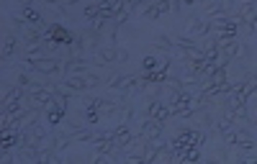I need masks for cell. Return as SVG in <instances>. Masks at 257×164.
<instances>
[{
	"mask_svg": "<svg viewBox=\"0 0 257 164\" xmlns=\"http://www.w3.org/2000/svg\"><path fill=\"white\" fill-rule=\"evenodd\" d=\"M28 69L39 75H64V59H54L52 54L36 62H28Z\"/></svg>",
	"mask_w": 257,
	"mask_h": 164,
	"instance_id": "1",
	"label": "cell"
},
{
	"mask_svg": "<svg viewBox=\"0 0 257 164\" xmlns=\"http://www.w3.org/2000/svg\"><path fill=\"white\" fill-rule=\"evenodd\" d=\"M147 116H150V118H157V121H162V123H167V121L172 118V108H170V102H167V100L152 98L150 102H147Z\"/></svg>",
	"mask_w": 257,
	"mask_h": 164,
	"instance_id": "2",
	"label": "cell"
},
{
	"mask_svg": "<svg viewBox=\"0 0 257 164\" xmlns=\"http://www.w3.org/2000/svg\"><path fill=\"white\" fill-rule=\"evenodd\" d=\"M106 85L111 87V90H121L124 95H126V92L136 90V85H139V77H134V75H111Z\"/></svg>",
	"mask_w": 257,
	"mask_h": 164,
	"instance_id": "3",
	"label": "cell"
},
{
	"mask_svg": "<svg viewBox=\"0 0 257 164\" xmlns=\"http://www.w3.org/2000/svg\"><path fill=\"white\" fill-rule=\"evenodd\" d=\"M93 151H95V154H103V157H116L118 146H116V141H113V133H111V131H108V133H101V136L93 141Z\"/></svg>",
	"mask_w": 257,
	"mask_h": 164,
	"instance_id": "4",
	"label": "cell"
},
{
	"mask_svg": "<svg viewBox=\"0 0 257 164\" xmlns=\"http://www.w3.org/2000/svg\"><path fill=\"white\" fill-rule=\"evenodd\" d=\"M211 31H214V20H209V18H191L188 20V36H193V39L209 36Z\"/></svg>",
	"mask_w": 257,
	"mask_h": 164,
	"instance_id": "5",
	"label": "cell"
},
{
	"mask_svg": "<svg viewBox=\"0 0 257 164\" xmlns=\"http://www.w3.org/2000/svg\"><path fill=\"white\" fill-rule=\"evenodd\" d=\"M162 131H165V123L157 121V118H150V116H147V121L142 123V128H139V133L147 141H157L162 136Z\"/></svg>",
	"mask_w": 257,
	"mask_h": 164,
	"instance_id": "6",
	"label": "cell"
},
{
	"mask_svg": "<svg viewBox=\"0 0 257 164\" xmlns=\"http://www.w3.org/2000/svg\"><path fill=\"white\" fill-rule=\"evenodd\" d=\"M111 133H113V141H116L118 151H124V149H128V146H131L134 133H131V128H128V123H121V126H116Z\"/></svg>",
	"mask_w": 257,
	"mask_h": 164,
	"instance_id": "7",
	"label": "cell"
},
{
	"mask_svg": "<svg viewBox=\"0 0 257 164\" xmlns=\"http://www.w3.org/2000/svg\"><path fill=\"white\" fill-rule=\"evenodd\" d=\"M46 36H52L54 41H59V44L67 46V49H70L72 41H75V36H72L64 26H59V23H52V26H49V28H46Z\"/></svg>",
	"mask_w": 257,
	"mask_h": 164,
	"instance_id": "8",
	"label": "cell"
},
{
	"mask_svg": "<svg viewBox=\"0 0 257 164\" xmlns=\"http://www.w3.org/2000/svg\"><path fill=\"white\" fill-rule=\"evenodd\" d=\"M23 100H26V92H23V87H18V85H13L11 90L3 92V105H11V102H23Z\"/></svg>",
	"mask_w": 257,
	"mask_h": 164,
	"instance_id": "9",
	"label": "cell"
},
{
	"mask_svg": "<svg viewBox=\"0 0 257 164\" xmlns=\"http://www.w3.org/2000/svg\"><path fill=\"white\" fill-rule=\"evenodd\" d=\"M154 49H162V51H167V54H175V51H177L175 39L165 36V34H157V36H154Z\"/></svg>",
	"mask_w": 257,
	"mask_h": 164,
	"instance_id": "10",
	"label": "cell"
},
{
	"mask_svg": "<svg viewBox=\"0 0 257 164\" xmlns=\"http://www.w3.org/2000/svg\"><path fill=\"white\" fill-rule=\"evenodd\" d=\"M95 105H98V113H101V116H108V113H116L121 102L108 100V98H95Z\"/></svg>",
	"mask_w": 257,
	"mask_h": 164,
	"instance_id": "11",
	"label": "cell"
},
{
	"mask_svg": "<svg viewBox=\"0 0 257 164\" xmlns=\"http://www.w3.org/2000/svg\"><path fill=\"white\" fill-rule=\"evenodd\" d=\"M255 10H257V5L252 3V0H242V3L236 5V13H234V16H236V18H242V20H250Z\"/></svg>",
	"mask_w": 257,
	"mask_h": 164,
	"instance_id": "12",
	"label": "cell"
},
{
	"mask_svg": "<svg viewBox=\"0 0 257 164\" xmlns=\"http://www.w3.org/2000/svg\"><path fill=\"white\" fill-rule=\"evenodd\" d=\"M175 46L180 51H193V49H198V41L185 34V36H175Z\"/></svg>",
	"mask_w": 257,
	"mask_h": 164,
	"instance_id": "13",
	"label": "cell"
},
{
	"mask_svg": "<svg viewBox=\"0 0 257 164\" xmlns=\"http://www.w3.org/2000/svg\"><path fill=\"white\" fill-rule=\"evenodd\" d=\"M72 136V144H83V141H95L101 133L93 131V128H83V131H77V133H70Z\"/></svg>",
	"mask_w": 257,
	"mask_h": 164,
	"instance_id": "14",
	"label": "cell"
},
{
	"mask_svg": "<svg viewBox=\"0 0 257 164\" xmlns=\"http://www.w3.org/2000/svg\"><path fill=\"white\" fill-rule=\"evenodd\" d=\"M21 16L26 18V23H28V26H39V23H44V20H42V16H39V10H34L31 5H23Z\"/></svg>",
	"mask_w": 257,
	"mask_h": 164,
	"instance_id": "15",
	"label": "cell"
},
{
	"mask_svg": "<svg viewBox=\"0 0 257 164\" xmlns=\"http://www.w3.org/2000/svg\"><path fill=\"white\" fill-rule=\"evenodd\" d=\"M206 16H209V18H219V16H229V13H226L224 3H206Z\"/></svg>",
	"mask_w": 257,
	"mask_h": 164,
	"instance_id": "16",
	"label": "cell"
},
{
	"mask_svg": "<svg viewBox=\"0 0 257 164\" xmlns=\"http://www.w3.org/2000/svg\"><path fill=\"white\" fill-rule=\"evenodd\" d=\"M13 49H16V36L5 31V34H3V59L11 57V54H13Z\"/></svg>",
	"mask_w": 257,
	"mask_h": 164,
	"instance_id": "17",
	"label": "cell"
},
{
	"mask_svg": "<svg viewBox=\"0 0 257 164\" xmlns=\"http://www.w3.org/2000/svg\"><path fill=\"white\" fill-rule=\"evenodd\" d=\"M142 13H144L147 18H150V20H157V18L162 16V13H160V8H157V0H152V3H147V5L142 8Z\"/></svg>",
	"mask_w": 257,
	"mask_h": 164,
	"instance_id": "18",
	"label": "cell"
},
{
	"mask_svg": "<svg viewBox=\"0 0 257 164\" xmlns=\"http://www.w3.org/2000/svg\"><path fill=\"white\" fill-rule=\"evenodd\" d=\"M16 85L23 87V90H31V87H34V80L28 77L26 72H18V75H16Z\"/></svg>",
	"mask_w": 257,
	"mask_h": 164,
	"instance_id": "19",
	"label": "cell"
},
{
	"mask_svg": "<svg viewBox=\"0 0 257 164\" xmlns=\"http://www.w3.org/2000/svg\"><path fill=\"white\" fill-rule=\"evenodd\" d=\"M157 67H160V59L157 57H144L142 59V72H154Z\"/></svg>",
	"mask_w": 257,
	"mask_h": 164,
	"instance_id": "20",
	"label": "cell"
},
{
	"mask_svg": "<svg viewBox=\"0 0 257 164\" xmlns=\"http://www.w3.org/2000/svg\"><path fill=\"white\" fill-rule=\"evenodd\" d=\"M234 149H239V151H255L257 144H255V139H242V141H236Z\"/></svg>",
	"mask_w": 257,
	"mask_h": 164,
	"instance_id": "21",
	"label": "cell"
},
{
	"mask_svg": "<svg viewBox=\"0 0 257 164\" xmlns=\"http://www.w3.org/2000/svg\"><path fill=\"white\" fill-rule=\"evenodd\" d=\"M247 31H250L252 36H257V10H255V13H252V18L247 20Z\"/></svg>",
	"mask_w": 257,
	"mask_h": 164,
	"instance_id": "22",
	"label": "cell"
},
{
	"mask_svg": "<svg viewBox=\"0 0 257 164\" xmlns=\"http://www.w3.org/2000/svg\"><path fill=\"white\" fill-rule=\"evenodd\" d=\"M157 8H160V13H167V10H172V8H170V0H157Z\"/></svg>",
	"mask_w": 257,
	"mask_h": 164,
	"instance_id": "23",
	"label": "cell"
},
{
	"mask_svg": "<svg viewBox=\"0 0 257 164\" xmlns=\"http://www.w3.org/2000/svg\"><path fill=\"white\" fill-rule=\"evenodd\" d=\"M118 62H128V51L126 49H118Z\"/></svg>",
	"mask_w": 257,
	"mask_h": 164,
	"instance_id": "24",
	"label": "cell"
},
{
	"mask_svg": "<svg viewBox=\"0 0 257 164\" xmlns=\"http://www.w3.org/2000/svg\"><path fill=\"white\" fill-rule=\"evenodd\" d=\"M180 5H183V0H170V8L175 10V13H177V10H180Z\"/></svg>",
	"mask_w": 257,
	"mask_h": 164,
	"instance_id": "25",
	"label": "cell"
},
{
	"mask_svg": "<svg viewBox=\"0 0 257 164\" xmlns=\"http://www.w3.org/2000/svg\"><path fill=\"white\" fill-rule=\"evenodd\" d=\"M3 162H5V164H11V162H13V157H11L8 151H3Z\"/></svg>",
	"mask_w": 257,
	"mask_h": 164,
	"instance_id": "26",
	"label": "cell"
},
{
	"mask_svg": "<svg viewBox=\"0 0 257 164\" xmlns=\"http://www.w3.org/2000/svg\"><path fill=\"white\" fill-rule=\"evenodd\" d=\"M77 0H62V5H75Z\"/></svg>",
	"mask_w": 257,
	"mask_h": 164,
	"instance_id": "27",
	"label": "cell"
},
{
	"mask_svg": "<svg viewBox=\"0 0 257 164\" xmlns=\"http://www.w3.org/2000/svg\"><path fill=\"white\" fill-rule=\"evenodd\" d=\"M250 126H252V128L257 131V116H252V123H250Z\"/></svg>",
	"mask_w": 257,
	"mask_h": 164,
	"instance_id": "28",
	"label": "cell"
},
{
	"mask_svg": "<svg viewBox=\"0 0 257 164\" xmlns=\"http://www.w3.org/2000/svg\"><path fill=\"white\" fill-rule=\"evenodd\" d=\"M18 3H21V5H31L34 0H18Z\"/></svg>",
	"mask_w": 257,
	"mask_h": 164,
	"instance_id": "29",
	"label": "cell"
}]
</instances>
